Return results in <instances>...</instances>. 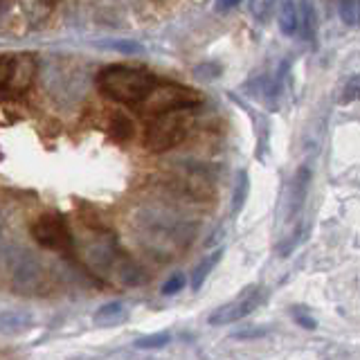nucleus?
<instances>
[{"instance_id":"nucleus-21","label":"nucleus","mask_w":360,"mask_h":360,"mask_svg":"<svg viewBox=\"0 0 360 360\" xmlns=\"http://www.w3.org/2000/svg\"><path fill=\"white\" fill-rule=\"evenodd\" d=\"M7 3H9V0H0V11H3V9L7 7Z\"/></svg>"},{"instance_id":"nucleus-3","label":"nucleus","mask_w":360,"mask_h":360,"mask_svg":"<svg viewBox=\"0 0 360 360\" xmlns=\"http://www.w3.org/2000/svg\"><path fill=\"white\" fill-rule=\"evenodd\" d=\"M196 106H200L198 90L183 84H158L149 93V97L135 106V110H138V115L151 120L158 115H167V112L187 110Z\"/></svg>"},{"instance_id":"nucleus-5","label":"nucleus","mask_w":360,"mask_h":360,"mask_svg":"<svg viewBox=\"0 0 360 360\" xmlns=\"http://www.w3.org/2000/svg\"><path fill=\"white\" fill-rule=\"evenodd\" d=\"M34 75H37V56L32 52L16 54L7 82L0 88V99H18L20 95H25L34 82Z\"/></svg>"},{"instance_id":"nucleus-17","label":"nucleus","mask_w":360,"mask_h":360,"mask_svg":"<svg viewBox=\"0 0 360 360\" xmlns=\"http://www.w3.org/2000/svg\"><path fill=\"white\" fill-rule=\"evenodd\" d=\"M292 318H295V322H297L300 326H304V329H315V326H318V324H315V320H313L311 315H309L307 311H304L302 307H295V309H292Z\"/></svg>"},{"instance_id":"nucleus-13","label":"nucleus","mask_w":360,"mask_h":360,"mask_svg":"<svg viewBox=\"0 0 360 360\" xmlns=\"http://www.w3.org/2000/svg\"><path fill=\"white\" fill-rule=\"evenodd\" d=\"M275 0H250V14L257 22H266L273 16Z\"/></svg>"},{"instance_id":"nucleus-15","label":"nucleus","mask_w":360,"mask_h":360,"mask_svg":"<svg viewBox=\"0 0 360 360\" xmlns=\"http://www.w3.org/2000/svg\"><path fill=\"white\" fill-rule=\"evenodd\" d=\"M360 97V75L352 77L347 82V88H345V95H342V101L345 104H352V101H356Z\"/></svg>"},{"instance_id":"nucleus-4","label":"nucleus","mask_w":360,"mask_h":360,"mask_svg":"<svg viewBox=\"0 0 360 360\" xmlns=\"http://www.w3.org/2000/svg\"><path fill=\"white\" fill-rule=\"evenodd\" d=\"M32 236L39 245L56 252L72 250V234L68 230V223L61 214L48 212L32 223Z\"/></svg>"},{"instance_id":"nucleus-11","label":"nucleus","mask_w":360,"mask_h":360,"mask_svg":"<svg viewBox=\"0 0 360 360\" xmlns=\"http://www.w3.org/2000/svg\"><path fill=\"white\" fill-rule=\"evenodd\" d=\"M221 250H217V252H212L210 257H205L202 262L198 264V268L194 270V277H191V286L194 288H200L202 286V281L207 279V275L212 273V268L219 264V259H221Z\"/></svg>"},{"instance_id":"nucleus-6","label":"nucleus","mask_w":360,"mask_h":360,"mask_svg":"<svg viewBox=\"0 0 360 360\" xmlns=\"http://www.w3.org/2000/svg\"><path fill=\"white\" fill-rule=\"evenodd\" d=\"M264 300V290L259 286H252L248 288L241 297H236L228 304H223V307H219L217 311H214L210 315V324L212 326H223V324H234L239 322L243 318H248L259 304H262Z\"/></svg>"},{"instance_id":"nucleus-12","label":"nucleus","mask_w":360,"mask_h":360,"mask_svg":"<svg viewBox=\"0 0 360 360\" xmlns=\"http://www.w3.org/2000/svg\"><path fill=\"white\" fill-rule=\"evenodd\" d=\"M172 342V335L167 331H160V333H151V335H142L135 340V347L138 349H162Z\"/></svg>"},{"instance_id":"nucleus-10","label":"nucleus","mask_w":360,"mask_h":360,"mask_svg":"<svg viewBox=\"0 0 360 360\" xmlns=\"http://www.w3.org/2000/svg\"><path fill=\"white\" fill-rule=\"evenodd\" d=\"M30 324H32V320L25 313H3L0 315V331L9 333V335L25 331Z\"/></svg>"},{"instance_id":"nucleus-9","label":"nucleus","mask_w":360,"mask_h":360,"mask_svg":"<svg viewBox=\"0 0 360 360\" xmlns=\"http://www.w3.org/2000/svg\"><path fill=\"white\" fill-rule=\"evenodd\" d=\"M124 315H127V309H124L122 302H110V304H104L101 309H97L93 322L97 326H112L124 320Z\"/></svg>"},{"instance_id":"nucleus-20","label":"nucleus","mask_w":360,"mask_h":360,"mask_svg":"<svg viewBox=\"0 0 360 360\" xmlns=\"http://www.w3.org/2000/svg\"><path fill=\"white\" fill-rule=\"evenodd\" d=\"M41 3H43V5H48V7H52V5L56 3V0H41Z\"/></svg>"},{"instance_id":"nucleus-1","label":"nucleus","mask_w":360,"mask_h":360,"mask_svg":"<svg viewBox=\"0 0 360 360\" xmlns=\"http://www.w3.org/2000/svg\"><path fill=\"white\" fill-rule=\"evenodd\" d=\"M158 86V79L142 70V68L131 65H108L97 75V88L101 95H106L112 101L127 106H138L142 99L149 97L151 90Z\"/></svg>"},{"instance_id":"nucleus-16","label":"nucleus","mask_w":360,"mask_h":360,"mask_svg":"<svg viewBox=\"0 0 360 360\" xmlns=\"http://www.w3.org/2000/svg\"><path fill=\"white\" fill-rule=\"evenodd\" d=\"M183 288H185V275L176 273V275H172V277L165 281L162 292H165V295H176V292L183 290Z\"/></svg>"},{"instance_id":"nucleus-2","label":"nucleus","mask_w":360,"mask_h":360,"mask_svg":"<svg viewBox=\"0 0 360 360\" xmlns=\"http://www.w3.org/2000/svg\"><path fill=\"white\" fill-rule=\"evenodd\" d=\"M191 110L194 108L151 117L149 124H146V131H144V146L146 149L153 151V153H162V151H172L174 146L185 142L191 127H194Z\"/></svg>"},{"instance_id":"nucleus-18","label":"nucleus","mask_w":360,"mask_h":360,"mask_svg":"<svg viewBox=\"0 0 360 360\" xmlns=\"http://www.w3.org/2000/svg\"><path fill=\"white\" fill-rule=\"evenodd\" d=\"M11 63H14V56H11V54H0V88L5 86L7 77L11 72Z\"/></svg>"},{"instance_id":"nucleus-19","label":"nucleus","mask_w":360,"mask_h":360,"mask_svg":"<svg viewBox=\"0 0 360 360\" xmlns=\"http://www.w3.org/2000/svg\"><path fill=\"white\" fill-rule=\"evenodd\" d=\"M239 3H241V0H219L217 7H219L221 11H230V9H234Z\"/></svg>"},{"instance_id":"nucleus-14","label":"nucleus","mask_w":360,"mask_h":360,"mask_svg":"<svg viewBox=\"0 0 360 360\" xmlns=\"http://www.w3.org/2000/svg\"><path fill=\"white\" fill-rule=\"evenodd\" d=\"M340 11H342V20L354 25V22L358 20V14H360V0H342Z\"/></svg>"},{"instance_id":"nucleus-7","label":"nucleus","mask_w":360,"mask_h":360,"mask_svg":"<svg viewBox=\"0 0 360 360\" xmlns=\"http://www.w3.org/2000/svg\"><path fill=\"white\" fill-rule=\"evenodd\" d=\"M300 7L295 0H281L279 5V11H277V25L281 30V34H286V37H292V34H297L300 30Z\"/></svg>"},{"instance_id":"nucleus-8","label":"nucleus","mask_w":360,"mask_h":360,"mask_svg":"<svg viewBox=\"0 0 360 360\" xmlns=\"http://www.w3.org/2000/svg\"><path fill=\"white\" fill-rule=\"evenodd\" d=\"M307 191H309V169H300L297 176L292 178V196H290V217L302 210L304 200H307Z\"/></svg>"}]
</instances>
